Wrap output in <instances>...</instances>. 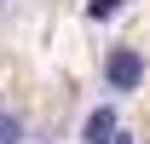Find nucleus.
Masks as SVG:
<instances>
[{
	"mask_svg": "<svg viewBox=\"0 0 150 144\" xmlns=\"http://www.w3.org/2000/svg\"><path fill=\"white\" fill-rule=\"evenodd\" d=\"M115 133H121L115 104H98L93 115H87V127H81V144H115Z\"/></svg>",
	"mask_w": 150,
	"mask_h": 144,
	"instance_id": "obj_2",
	"label": "nucleus"
},
{
	"mask_svg": "<svg viewBox=\"0 0 150 144\" xmlns=\"http://www.w3.org/2000/svg\"><path fill=\"white\" fill-rule=\"evenodd\" d=\"M0 144H23V115L0 104Z\"/></svg>",
	"mask_w": 150,
	"mask_h": 144,
	"instance_id": "obj_3",
	"label": "nucleus"
},
{
	"mask_svg": "<svg viewBox=\"0 0 150 144\" xmlns=\"http://www.w3.org/2000/svg\"><path fill=\"white\" fill-rule=\"evenodd\" d=\"M6 12H12V0H0V18H6Z\"/></svg>",
	"mask_w": 150,
	"mask_h": 144,
	"instance_id": "obj_5",
	"label": "nucleus"
},
{
	"mask_svg": "<svg viewBox=\"0 0 150 144\" xmlns=\"http://www.w3.org/2000/svg\"><path fill=\"white\" fill-rule=\"evenodd\" d=\"M144 81V58L133 52V46H110V58H104V87L110 92H133Z\"/></svg>",
	"mask_w": 150,
	"mask_h": 144,
	"instance_id": "obj_1",
	"label": "nucleus"
},
{
	"mask_svg": "<svg viewBox=\"0 0 150 144\" xmlns=\"http://www.w3.org/2000/svg\"><path fill=\"white\" fill-rule=\"evenodd\" d=\"M121 6H127V0H87V18H98V23H104V18H115Z\"/></svg>",
	"mask_w": 150,
	"mask_h": 144,
	"instance_id": "obj_4",
	"label": "nucleus"
}]
</instances>
